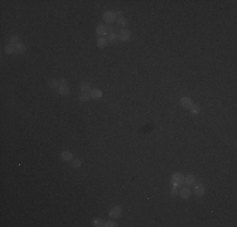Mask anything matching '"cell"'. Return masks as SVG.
Returning <instances> with one entry per match:
<instances>
[{"mask_svg":"<svg viewBox=\"0 0 237 227\" xmlns=\"http://www.w3.org/2000/svg\"><path fill=\"white\" fill-rule=\"evenodd\" d=\"M170 184H172V187H175L179 189L184 184V175L180 173H174L170 178Z\"/></svg>","mask_w":237,"mask_h":227,"instance_id":"6da1fadb","label":"cell"},{"mask_svg":"<svg viewBox=\"0 0 237 227\" xmlns=\"http://www.w3.org/2000/svg\"><path fill=\"white\" fill-rule=\"evenodd\" d=\"M107 42L110 44H115L116 42L118 40V37H117V32H116V28L112 27V25H108V34H107Z\"/></svg>","mask_w":237,"mask_h":227,"instance_id":"7a4b0ae2","label":"cell"},{"mask_svg":"<svg viewBox=\"0 0 237 227\" xmlns=\"http://www.w3.org/2000/svg\"><path fill=\"white\" fill-rule=\"evenodd\" d=\"M58 92L61 96H68L70 95V87L67 85V81L64 78H61L59 80V88H58Z\"/></svg>","mask_w":237,"mask_h":227,"instance_id":"3957f363","label":"cell"},{"mask_svg":"<svg viewBox=\"0 0 237 227\" xmlns=\"http://www.w3.org/2000/svg\"><path fill=\"white\" fill-rule=\"evenodd\" d=\"M117 37H118V40L120 42H128L131 39V32L126 28H121L117 32Z\"/></svg>","mask_w":237,"mask_h":227,"instance_id":"277c9868","label":"cell"},{"mask_svg":"<svg viewBox=\"0 0 237 227\" xmlns=\"http://www.w3.org/2000/svg\"><path fill=\"white\" fill-rule=\"evenodd\" d=\"M102 19L106 22V23H114L116 19H117V16H116V13L115 12H111V10H106L102 14Z\"/></svg>","mask_w":237,"mask_h":227,"instance_id":"5b68a950","label":"cell"},{"mask_svg":"<svg viewBox=\"0 0 237 227\" xmlns=\"http://www.w3.org/2000/svg\"><path fill=\"white\" fill-rule=\"evenodd\" d=\"M122 215V209L120 206H114L112 208H110V211H108V216L112 218V220H116V218L118 217H121Z\"/></svg>","mask_w":237,"mask_h":227,"instance_id":"8992f818","label":"cell"},{"mask_svg":"<svg viewBox=\"0 0 237 227\" xmlns=\"http://www.w3.org/2000/svg\"><path fill=\"white\" fill-rule=\"evenodd\" d=\"M96 34H97L98 38L106 37L108 34V25H106V24H100V25H97V27H96Z\"/></svg>","mask_w":237,"mask_h":227,"instance_id":"52a82bcc","label":"cell"},{"mask_svg":"<svg viewBox=\"0 0 237 227\" xmlns=\"http://www.w3.org/2000/svg\"><path fill=\"white\" fill-rule=\"evenodd\" d=\"M179 105H180L182 107H184V108H188V110H191V107L193 106V101H192V98L188 97V96H183V97H180V100H179Z\"/></svg>","mask_w":237,"mask_h":227,"instance_id":"ba28073f","label":"cell"},{"mask_svg":"<svg viewBox=\"0 0 237 227\" xmlns=\"http://www.w3.org/2000/svg\"><path fill=\"white\" fill-rule=\"evenodd\" d=\"M179 197L182 199H188L191 197V187H182L179 191Z\"/></svg>","mask_w":237,"mask_h":227,"instance_id":"9c48e42d","label":"cell"},{"mask_svg":"<svg viewBox=\"0 0 237 227\" xmlns=\"http://www.w3.org/2000/svg\"><path fill=\"white\" fill-rule=\"evenodd\" d=\"M204 192H206V188H204V186H203L202 183L194 184V193H196L197 197H202L203 194H204Z\"/></svg>","mask_w":237,"mask_h":227,"instance_id":"30bf717a","label":"cell"},{"mask_svg":"<svg viewBox=\"0 0 237 227\" xmlns=\"http://www.w3.org/2000/svg\"><path fill=\"white\" fill-rule=\"evenodd\" d=\"M197 182V178H196V175H193V174H189L187 177H184V184H187L188 187L191 186H194Z\"/></svg>","mask_w":237,"mask_h":227,"instance_id":"8fae6325","label":"cell"},{"mask_svg":"<svg viewBox=\"0 0 237 227\" xmlns=\"http://www.w3.org/2000/svg\"><path fill=\"white\" fill-rule=\"evenodd\" d=\"M90 97L94 98V100H100L102 97V91L98 90V88H92L91 92H90Z\"/></svg>","mask_w":237,"mask_h":227,"instance_id":"7c38bea8","label":"cell"},{"mask_svg":"<svg viewBox=\"0 0 237 227\" xmlns=\"http://www.w3.org/2000/svg\"><path fill=\"white\" fill-rule=\"evenodd\" d=\"M59 158H61L62 162H71L73 159V154L71 153V151H62Z\"/></svg>","mask_w":237,"mask_h":227,"instance_id":"4fadbf2b","label":"cell"},{"mask_svg":"<svg viewBox=\"0 0 237 227\" xmlns=\"http://www.w3.org/2000/svg\"><path fill=\"white\" fill-rule=\"evenodd\" d=\"M128 19L125 18L124 15L121 16H117V19H116V25L117 27H121V28H126V25H128Z\"/></svg>","mask_w":237,"mask_h":227,"instance_id":"5bb4252c","label":"cell"},{"mask_svg":"<svg viewBox=\"0 0 237 227\" xmlns=\"http://www.w3.org/2000/svg\"><path fill=\"white\" fill-rule=\"evenodd\" d=\"M91 85L88 82H82L81 83V86H80V91L82 92V94H90L91 92Z\"/></svg>","mask_w":237,"mask_h":227,"instance_id":"9a60e30c","label":"cell"},{"mask_svg":"<svg viewBox=\"0 0 237 227\" xmlns=\"http://www.w3.org/2000/svg\"><path fill=\"white\" fill-rule=\"evenodd\" d=\"M96 44H97V47H98V48H105V47L108 44L107 38H106V37H101V38H97Z\"/></svg>","mask_w":237,"mask_h":227,"instance_id":"2e32d148","label":"cell"},{"mask_svg":"<svg viewBox=\"0 0 237 227\" xmlns=\"http://www.w3.org/2000/svg\"><path fill=\"white\" fill-rule=\"evenodd\" d=\"M16 52V44H12V43H8L5 46V53L8 54H13Z\"/></svg>","mask_w":237,"mask_h":227,"instance_id":"e0dca14e","label":"cell"},{"mask_svg":"<svg viewBox=\"0 0 237 227\" xmlns=\"http://www.w3.org/2000/svg\"><path fill=\"white\" fill-rule=\"evenodd\" d=\"M48 87L52 88L53 91H58V88H59V81L58 80H50L48 82Z\"/></svg>","mask_w":237,"mask_h":227,"instance_id":"ac0fdd59","label":"cell"},{"mask_svg":"<svg viewBox=\"0 0 237 227\" xmlns=\"http://www.w3.org/2000/svg\"><path fill=\"white\" fill-rule=\"evenodd\" d=\"M25 50H27V47H25V44H24V43H22V42H20V43L16 44V52H15V53H18V54H23V53L25 52Z\"/></svg>","mask_w":237,"mask_h":227,"instance_id":"d6986e66","label":"cell"},{"mask_svg":"<svg viewBox=\"0 0 237 227\" xmlns=\"http://www.w3.org/2000/svg\"><path fill=\"white\" fill-rule=\"evenodd\" d=\"M9 43H12V44H18V43H20V37L16 36V34L10 36V38H9Z\"/></svg>","mask_w":237,"mask_h":227,"instance_id":"ffe728a7","label":"cell"},{"mask_svg":"<svg viewBox=\"0 0 237 227\" xmlns=\"http://www.w3.org/2000/svg\"><path fill=\"white\" fill-rule=\"evenodd\" d=\"M81 165H82L81 159H74V160L72 162V167L74 168V169H78V168H81Z\"/></svg>","mask_w":237,"mask_h":227,"instance_id":"44dd1931","label":"cell"},{"mask_svg":"<svg viewBox=\"0 0 237 227\" xmlns=\"http://www.w3.org/2000/svg\"><path fill=\"white\" fill-rule=\"evenodd\" d=\"M189 111H191V112H192L193 115H198L201 110H199V107H198V106H197L196 104H193V106L191 107V110H189Z\"/></svg>","mask_w":237,"mask_h":227,"instance_id":"7402d4cb","label":"cell"},{"mask_svg":"<svg viewBox=\"0 0 237 227\" xmlns=\"http://www.w3.org/2000/svg\"><path fill=\"white\" fill-rule=\"evenodd\" d=\"M104 223H105V222L101 220V218H95V220H94V226H95V227H102Z\"/></svg>","mask_w":237,"mask_h":227,"instance_id":"603a6c76","label":"cell"},{"mask_svg":"<svg viewBox=\"0 0 237 227\" xmlns=\"http://www.w3.org/2000/svg\"><path fill=\"white\" fill-rule=\"evenodd\" d=\"M91 97H90V94H82L78 96V100L82 101V102H84V101H88Z\"/></svg>","mask_w":237,"mask_h":227,"instance_id":"cb8c5ba5","label":"cell"},{"mask_svg":"<svg viewBox=\"0 0 237 227\" xmlns=\"http://www.w3.org/2000/svg\"><path fill=\"white\" fill-rule=\"evenodd\" d=\"M104 226H105V227H116L117 223H116L115 221H107V222L104 223Z\"/></svg>","mask_w":237,"mask_h":227,"instance_id":"d4e9b609","label":"cell"},{"mask_svg":"<svg viewBox=\"0 0 237 227\" xmlns=\"http://www.w3.org/2000/svg\"><path fill=\"white\" fill-rule=\"evenodd\" d=\"M170 194H172L173 197H175L177 194H179V189H178V188H175V187H172V191H170Z\"/></svg>","mask_w":237,"mask_h":227,"instance_id":"484cf974","label":"cell"}]
</instances>
